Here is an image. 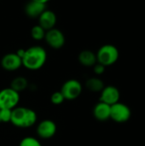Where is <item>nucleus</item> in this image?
Listing matches in <instances>:
<instances>
[{
	"mask_svg": "<svg viewBox=\"0 0 145 146\" xmlns=\"http://www.w3.org/2000/svg\"><path fill=\"white\" fill-rule=\"evenodd\" d=\"M47 60V52L42 46L33 45L25 50V54L21 58L22 66L26 69L35 71L44 67Z\"/></svg>",
	"mask_w": 145,
	"mask_h": 146,
	"instance_id": "nucleus-1",
	"label": "nucleus"
},
{
	"mask_svg": "<svg viewBox=\"0 0 145 146\" xmlns=\"http://www.w3.org/2000/svg\"><path fill=\"white\" fill-rule=\"evenodd\" d=\"M38 116L36 112L26 107H15L12 110L10 122L19 128H28L32 127L37 121Z\"/></svg>",
	"mask_w": 145,
	"mask_h": 146,
	"instance_id": "nucleus-2",
	"label": "nucleus"
},
{
	"mask_svg": "<svg viewBox=\"0 0 145 146\" xmlns=\"http://www.w3.org/2000/svg\"><path fill=\"white\" fill-rule=\"evenodd\" d=\"M97 61L98 63L103 64L105 67L114 65L120 57V52L118 48L110 44L102 45L96 53Z\"/></svg>",
	"mask_w": 145,
	"mask_h": 146,
	"instance_id": "nucleus-3",
	"label": "nucleus"
},
{
	"mask_svg": "<svg viewBox=\"0 0 145 146\" xmlns=\"http://www.w3.org/2000/svg\"><path fill=\"white\" fill-rule=\"evenodd\" d=\"M132 111L129 106L118 102L110 106V119L117 123H125L130 120Z\"/></svg>",
	"mask_w": 145,
	"mask_h": 146,
	"instance_id": "nucleus-4",
	"label": "nucleus"
},
{
	"mask_svg": "<svg viewBox=\"0 0 145 146\" xmlns=\"http://www.w3.org/2000/svg\"><path fill=\"white\" fill-rule=\"evenodd\" d=\"M20 102V93L10 87L0 91V109L13 110Z\"/></svg>",
	"mask_w": 145,
	"mask_h": 146,
	"instance_id": "nucleus-5",
	"label": "nucleus"
},
{
	"mask_svg": "<svg viewBox=\"0 0 145 146\" xmlns=\"http://www.w3.org/2000/svg\"><path fill=\"white\" fill-rule=\"evenodd\" d=\"M82 85L75 79H71L67 80L61 88V92L62 93L65 100H75L82 93Z\"/></svg>",
	"mask_w": 145,
	"mask_h": 146,
	"instance_id": "nucleus-6",
	"label": "nucleus"
},
{
	"mask_svg": "<svg viewBox=\"0 0 145 146\" xmlns=\"http://www.w3.org/2000/svg\"><path fill=\"white\" fill-rule=\"evenodd\" d=\"M44 40L46 44L52 49L59 50L62 48L66 42V38L64 33L56 27L46 31Z\"/></svg>",
	"mask_w": 145,
	"mask_h": 146,
	"instance_id": "nucleus-7",
	"label": "nucleus"
},
{
	"mask_svg": "<svg viewBox=\"0 0 145 146\" xmlns=\"http://www.w3.org/2000/svg\"><path fill=\"white\" fill-rule=\"evenodd\" d=\"M121 92L119 89L114 86H107L100 92V102L107 104L109 105H113L120 102Z\"/></svg>",
	"mask_w": 145,
	"mask_h": 146,
	"instance_id": "nucleus-8",
	"label": "nucleus"
},
{
	"mask_svg": "<svg viewBox=\"0 0 145 146\" xmlns=\"http://www.w3.org/2000/svg\"><path fill=\"white\" fill-rule=\"evenodd\" d=\"M56 124L49 119L42 121L37 127V134L40 139H49L55 136L56 133Z\"/></svg>",
	"mask_w": 145,
	"mask_h": 146,
	"instance_id": "nucleus-9",
	"label": "nucleus"
},
{
	"mask_svg": "<svg viewBox=\"0 0 145 146\" xmlns=\"http://www.w3.org/2000/svg\"><path fill=\"white\" fill-rule=\"evenodd\" d=\"M1 66L6 71H15L22 66L21 58L19 57L16 53L5 54L1 59Z\"/></svg>",
	"mask_w": 145,
	"mask_h": 146,
	"instance_id": "nucleus-10",
	"label": "nucleus"
},
{
	"mask_svg": "<svg viewBox=\"0 0 145 146\" xmlns=\"http://www.w3.org/2000/svg\"><path fill=\"white\" fill-rule=\"evenodd\" d=\"M38 25L41 26L45 31L54 28L57 21V17L56 13L47 9L38 16Z\"/></svg>",
	"mask_w": 145,
	"mask_h": 146,
	"instance_id": "nucleus-11",
	"label": "nucleus"
},
{
	"mask_svg": "<svg viewBox=\"0 0 145 146\" xmlns=\"http://www.w3.org/2000/svg\"><path fill=\"white\" fill-rule=\"evenodd\" d=\"M46 9V4L30 0L24 7L25 14L30 18H38V16Z\"/></svg>",
	"mask_w": 145,
	"mask_h": 146,
	"instance_id": "nucleus-12",
	"label": "nucleus"
},
{
	"mask_svg": "<svg viewBox=\"0 0 145 146\" xmlns=\"http://www.w3.org/2000/svg\"><path fill=\"white\" fill-rule=\"evenodd\" d=\"M93 115L99 121H106L110 119V105L98 102L93 108Z\"/></svg>",
	"mask_w": 145,
	"mask_h": 146,
	"instance_id": "nucleus-13",
	"label": "nucleus"
},
{
	"mask_svg": "<svg viewBox=\"0 0 145 146\" xmlns=\"http://www.w3.org/2000/svg\"><path fill=\"white\" fill-rule=\"evenodd\" d=\"M78 60L79 63L84 67H93L97 62V56L96 53L90 50H82L78 56Z\"/></svg>",
	"mask_w": 145,
	"mask_h": 146,
	"instance_id": "nucleus-14",
	"label": "nucleus"
},
{
	"mask_svg": "<svg viewBox=\"0 0 145 146\" xmlns=\"http://www.w3.org/2000/svg\"><path fill=\"white\" fill-rule=\"evenodd\" d=\"M86 88L92 92H101L104 88V82L97 77H91L88 79L85 82Z\"/></svg>",
	"mask_w": 145,
	"mask_h": 146,
	"instance_id": "nucleus-15",
	"label": "nucleus"
},
{
	"mask_svg": "<svg viewBox=\"0 0 145 146\" xmlns=\"http://www.w3.org/2000/svg\"><path fill=\"white\" fill-rule=\"evenodd\" d=\"M28 86V80L24 76H17L12 80L10 83V88L15 90L17 92H23Z\"/></svg>",
	"mask_w": 145,
	"mask_h": 146,
	"instance_id": "nucleus-16",
	"label": "nucleus"
},
{
	"mask_svg": "<svg viewBox=\"0 0 145 146\" xmlns=\"http://www.w3.org/2000/svg\"><path fill=\"white\" fill-rule=\"evenodd\" d=\"M45 33L46 31L38 24L33 26L31 29V37L34 39V40H42L44 39V36H45Z\"/></svg>",
	"mask_w": 145,
	"mask_h": 146,
	"instance_id": "nucleus-17",
	"label": "nucleus"
},
{
	"mask_svg": "<svg viewBox=\"0 0 145 146\" xmlns=\"http://www.w3.org/2000/svg\"><path fill=\"white\" fill-rule=\"evenodd\" d=\"M19 146H43L41 143L33 137H26L21 139Z\"/></svg>",
	"mask_w": 145,
	"mask_h": 146,
	"instance_id": "nucleus-18",
	"label": "nucleus"
},
{
	"mask_svg": "<svg viewBox=\"0 0 145 146\" xmlns=\"http://www.w3.org/2000/svg\"><path fill=\"white\" fill-rule=\"evenodd\" d=\"M50 101L55 105H60L65 101V98H64L62 93L59 91V92H55L52 93V95L50 97Z\"/></svg>",
	"mask_w": 145,
	"mask_h": 146,
	"instance_id": "nucleus-19",
	"label": "nucleus"
},
{
	"mask_svg": "<svg viewBox=\"0 0 145 146\" xmlns=\"http://www.w3.org/2000/svg\"><path fill=\"white\" fill-rule=\"evenodd\" d=\"M11 116H12V110L0 109V119H1V122H3V123L10 122Z\"/></svg>",
	"mask_w": 145,
	"mask_h": 146,
	"instance_id": "nucleus-20",
	"label": "nucleus"
},
{
	"mask_svg": "<svg viewBox=\"0 0 145 146\" xmlns=\"http://www.w3.org/2000/svg\"><path fill=\"white\" fill-rule=\"evenodd\" d=\"M105 69H106V67L103 66V65L101 64V63H98V62H97V63L93 66V71H94V73H95L97 75H101V74H103L105 72Z\"/></svg>",
	"mask_w": 145,
	"mask_h": 146,
	"instance_id": "nucleus-21",
	"label": "nucleus"
},
{
	"mask_svg": "<svg viewBox=\"0 0 145 146\" xmlns=\"http://www.w3.org/2000/svg\"><path fill=\"white\" fill-rule=\"evenodd\" d=\"M25 50H24V49H20V50H18L15 53H16V55H17L19 57L22 58L23 56H24V54H25Z\"/></svg>",
	"mask_w": 145,
	"mask_h": 146,
	"instance_id": "nucleus-22",
	"label": "nucleus"
},
{
	"mask_svg": "<svg viewBox=\"0 0 145 146\" xmlns=\"http://www.w3.org/2000/svg\"><path fill=\"white\" fill-rule=\"evenodd\" d=\"M32 1H35V2H38V3H42L47 4V3L50 2V0H32Z\"/></svg>",
	"mask_w": 145,
	"mask_h": 146,
	"instance_id": "nucleus-23",
	"label": "nucleus"
},
{
	"mask_svg": "<svg viewBox=\"0 0 145 146\" xmlns=\"http://www.w3.org/2000/svg\"><path fill=\"white\" fill-rule=\"evenodd\" d=\"M0 123H1V119H0Z\"/></svg>",
	"mask_w": 145,
	"mask_h": 146,
	"instance_id": "nucleus-24",
	"label": "nucleus"
}]
</instances>
